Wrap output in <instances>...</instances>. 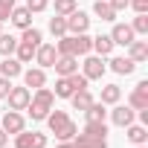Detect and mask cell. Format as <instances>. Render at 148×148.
Instances as JSON below:
<instances>
[{
  "mask_svg": "<svg viewBox=\"0 0 148 148\" xmlns=\"http://www.w3.org/2000/svg\"><path fill=\"white\" fill-rule=\"evenodd\" d=\"M44 122H47L49 134H55V139H58V142H61V139H73V136L79 134V125L70 119V113H67V110H55V108H52V110L47 113V119H44Z\"/></svg>",
  "mask_w": 148,
  "mask_h": 148,
  "instance_id": "6da1fadb",
  "label": "cell"
},
{
  "mask_svg": "<svg viewBox=\"0 0 148 148\" xmlns=\"http://www.w3.org/2000/svg\"><path fill=\"white\" fill-rule=\"evenodd\" d=\"M9 21H12V26H18V29L23 32V29H29V26H32V12H29L26 6H15V9H12V15H9Z\"/></svg>",
  "mask_w": 148,
  "mask_h": 148,
  "instance_id": "ffe728a7",
  "label": "cell"
},
{
  "mask_svg": "<svg viewBox=\"0 0 148 148\" xmlns=\"http://www.w3.org/2000/svg\"><path fill=\"white\" fill-rule=\"evenodd\" d=\"M21 41H23V44H32V47L38 49V47L44 44V32H41V29H35V26H29V29H23Z\"/></svg>",
  "mask_w": 148,
  "mask_h": 148,
  "instance_id": "83f0119b",
  "label": "cell"
},
{
  "mask_svg": "<svg viewBox=\"0 0 148 148\" xmlns=\"http://www.w3.org/2000/svg\"><path fill=\"white\" fill-rule=\"evenodd\" d=\"M131 29H134V35H139V38H145V35H148V12H142V15H136V18L131 21Z\"/></svg>",
  "mask_w": 148,
  "mask_h": 148,
  "instance_id": "f546056e",
  "label": "cell"
},
{
  "mask_svg": "<svg viewBox=\"0 0 148 148\" xmlns=\"http://www.w3.org/2000/svg\"><path fill=\"white\" fill-rule=\"evenodd\" d=\"M47 6H49V0H26V9H29L32 15H38V12H47Z\"/></svg>",
  "mask_w": 148,
  "mask_h": 148,
  "instance_id": "e575fe53",
  "label": "cell"
},
{
  "mask_svg": "<svg viewBox=\"0 0 148 148\" xmlns=\"http://www.w3.org/2000/svg\"><path fill=\"white\" fill-rule=\"evenodd\" d=\"M0 32H3V23H0Z\"/></svg>",
  "mask_w": 148,
  "mask_h": 148,
  "instance_id": "b9f144b4",
  "label": "cell"
},
{
  "mask_svg": "<svg viewBox=\"0 0 148 148\" xmlns=\"http://www.w3.org/2000/svg\"><path fill=\"white\" fill-rule=\"evenodd\" d=\"M82 73H84V79H87V82H99L105 73H108V64H105L102 55L87 52V55H84V64H82Z\"/></svg>",
  "mask_w": 148,
  "mask_h": 148,
  "instance_id": "277c9868",
  "label": "cell"
},
{
  "mask_svg": "<svg viewBox=\"0 0 148 148\" xmlns=\"http://www.w3.org/2000/svg\"><path fill=\"white\" fill-rule=\"evenodd\" d=\"M93 47V38L87 32L82 35H64V38H55V49L58 55H76V58H84Z\"/></svg>",
  "mask_w": 148,
  "mask_h": 148,
  "instance_id": "7a4b0ae2",
  "label": "cell"
},
{
  "mask_svg": "<svg viewBox=\"0 0 148 148\" xmlns=\"http://www.w3.org/2000/svg\"><path fill=\"white\" fill-rule=\"evenodd\" d=\"M55 99H70L73 93H76V87H73V82H70V76H58V82H55Z\"/></svg>",
  "mask_w": 148,
  "mask_h": 148,
  "instance_id": "d4e9b609",
  "label": "cell"
},
{
  "mask_svg": "<svg viewBox=\"0 0 148 148\" xmlns=\"http://www.w3.org/2000/svg\"><path fill=\"white\" fill-rule=\"evenodd\" d=\"M3 145H9V134H6L3 128H0V148H3Z\"/></svg>",
  "mask_w": 148,
  "mask_h": 148,
  "instance_id": "f35d334b",
  "label": "cell"
},
{
  "mask_svg": "<svg viewBox=\"0 0 148 148\" xmlns=\"http://www.w3.org/2000/svg\"><path fill=\"white\" fill-rule=\"evenodd\" d=\"M55 58H58V49H55V44H41L38 49H35V64L38 67H44V70H49L52 64H55Z\"/></svg>",
  "mask_w": 148,
  "mask_h": 148,
  "instance_id": "7c38bea8",
  "label": "cell"
},
{
  "mask_svg": "<svg viewBox=\"0 0 148 148\" xmlns=\"http://www.w3.org/2000/svg\"><path fill=\"white\" fill-rule=\"evenodd\" d=\"M125 49H128V58H131L134 64H145V61H148V41H136V38H134Z\"/></svg>",
  "mask_w": 148,
  "mask_h": 148,
  "instance_id": "e0dca14e",
  "label": "cell"
},
{
  "mask_svg": "<svg viewBox=\"0 0 148 148\" xmlns=\"http://www.w3.org/2000/svg\"><path fill=\"white\" fill-rule=\"evenodd\" d=\"M108 67L116 73V76H131V73L136 70V64H134L128 55H113V58L108 61Z\"/></svg>",
  "mask_w": 148,
  "mask_h": 148,
  "instance_id": "d6986e66",
  "label": "cell"
},
{
  "mask_svg": "<svg viewBox=\"0 0 148 148\" xmlns=\"http://www.w3.org/2000/svg\"><path fill=\"white\" fill-rule=\"evenodd\" d=\"M55 148H76V145H73V139H61Z\"/></svg>",
  "mask_w": 148,
  "mask_h": 148,
  "instance_id": "ab89813d",
  "label": "cell"
},
{
  "mask_svg": "<svg viewBox=\"0 0 148 148\" xmlns=\"http://www.w3.org/2000/svg\"><path fill=\"white\" fill-rule=\"evenodd\" d=\"M52 70H55V76H73V73H79V58L76 55H58Z\"/></svg>",
  "mask_w": 148,
  "mask_h": 148,
  "instance_id": "9a60e30c",
  "label": "cell"
},
{
  "mask_svg": "<svg viewBox=\"0 0 148 148\" xmlns=\"http://www.w3.org/2000/svg\"><path fill=\"white\" fill-rule=\"evenodd\" d=\"M15 6H18V0H0V23L9 21V15H12Z\"/></svg>",
  "mask_w": 148,
  "mask_h": 148,
  "instance_id": "836d02e7",
  "label": "cell"
},
{
  "mask_svg": "<svg viewBox=\"0 0 148 148\" xmlns=\"http://www.w3.org/2000/svg\"><path fill=\"white\" fill-rule=\"evenodd\" d=\"M113 110H108L110 113V122L116 125V128H128L131 122H136V110L131 108V105H122V102H116V105H110Z\"/></svg>",
  "mask_w": 148,
  "mask_h": 148,
  "instance_id": "8992f818",
  "label": "cell"
},
{
  "mask_svg": "<svg viewBox=\"0 0 148 148\" xmlns=\"http://www.w3.org/2000/svg\"><path fill=\"white\" fill-rule=\"evenodd\" d=\"M3 148H9V145H3Z\"/></svg>",
  "mask_w": 148,
  "mask_h": 148,
  "instance_id": "7bdbcfd3",
  "label": "cell"
},
{
  "mask_svg": "<svg viewBox=\"0 0 148 148\" xmlns=\"http://www.w3.org/2000/svg\"><path fill=\"white\" fill-rule=\"evenodd\" d=\"M21 76H23V87H29V90H38V87L47 84V70L44 67H29Z\"/></svg>",
  "mask_w": 148,
  "mask_h": 148,
  "instance_id": "4fadbf2b",
  "label": "cell"
},
{
  "mask_svg": "<svg viewBox=\"0 0 148 148\" xmlns=\"http://www.w3.org/2000/svg\"><path fill=\"white\" fill-rule=\"evenodd\" d=\"M15 47H18V38L15 35H6V32H0V55H15Z\"/></svg>",
  "mask_w": 148,
  "mask_h": 148,
  "instance_id": "f1b7e54d",
  "label": "cell"
},
{
  "mask_svg": "<svg viewBox=\"0 0 148 148\" xmlns=\"http://www.w3.org/2000/svg\"><path fill=\"white\" fill-rule=\"evenodd\" d=\"M93 15L102 18V21H108V23L116 21V12H113V6L108 3V0H96V3H93Z\"/></svg>",
  "mask_w": 148,
  "mask_h": 148,
  "instance_id": "cb8c5ba5",
  "label": "cell"
},
{
  "mask_svg": "<svg viewBox=\"0 0 148 148\" xmlns=\"http://www.w3.org/2000/svg\"><path fill=\"white\" fill-rule=\"evenodd\" d=\"M108 3H110V6H113V12L119 15V12H125V9H128V3H131V0H108Z\"/></svg>",
  "mask_w": 148,
  "mask_h": 148,
  "instance_id": "8d00e7d4",
  "label": "cell"
},
{
  "mask_svg": "<svg viewBox=\"0 0 148 148\" xmlns=\"http://www.w3.org/2000/svg\"><path fill=\"white\" fill-rule=\"evenodd\" d=\"M15 58H18L21 64H32V58H35V47H32V44H23V41L18 38V47H15Z\"/></svg>",
  "mask_w": 148,
  "mask_h": 148,
  "instance_id": "4316f807",
  "label": "cell"
},
{
  "mask_svg": "<svg viewBox=\"0 0 148 148\" xmlns=\"http://www.w3.org/2000/svg\"><path fill=\"white\" fill-rule=\"evenodd\" d=\"M0 128H3L9 136H15V134H21L26 128V116L21 110H6L3 116H0Z\"/></svg>",
  "mask_w": 148,
  "mask_h": 148,
  "instance_id": "52a82bcc",
  "label": "cell"
},
{
  "mask_svg": "<svg viewBox=\"0 0 148 148\" xmlns=\"http://www.w3.org/2000/svg\"><path fill=\"white\" fill-rule=\"evenodd\" d=\"M125 136H128L131 145H148V128L139 125V122H131V125L125 128Z\"/></svg>",
  "mask_w": 148,
  "mask_h": 148,
  "instance_id": "ac0fdd59",
  "label": "cell"
},
{
  "mask_svg": "<svg viewBox=\"0 0 148 148\" xmlns=\"http://www.w3.org/2000/svg\"><path fill=\"white\" fill-rule=\"evenodd\" d=\"M84 113V122H105L108 119V110H105V105L102 102H93L87 110H82Z\"/></svg>",
  "mask_w": 148,
  "mask_h": 148,
  "instance_id": "484cf974",
  "label": "cell"
},
{
  "mask_svg": "<svg viewBox=\"0 0 148 148\" xmlns=\"http://www.w3.org/2000/svg\"><path fill=\"white\" fill-rule=\"evenodd\" d=\"M128 105H131L134 110H145V108H148V79H142V82L128 93Z\"/></svg>",
  "mask_w": 148,
  "mask_h": 148,
  "instance_id": "8fae6325",
  "label": "cell"
},
{
  "mask_svg": "<svg viewBox=\"0 0 148 148\" xmlns=\"http://www.w3.org/2000/svg\"><path fill=\"white\" fill-rule=\"evenodd\" d=\"M73 9H79V3H76V0H55V15L67 18Z\"/></svg>",
  "mask_w": 148,
  "mask_h": 148,
  "instance_id": "1f68e13d",
  "label": "cell"
},
{
  "mask_svg": "<svg viewBox=\"0 0 148 148\" xmlns=\"http://www.w3.org/2000/svg\"><path fill=\"white\" fill-rule=\"evenodd\" d=\"M90 52L93 55H102V58H110L113 55V41H110V35H96L93 38V47H90Z\"/></svg>",
  "mask_w": 148,
  "mask_h": 148,
  "instance_id": "44dd1931",
  "label": "cell"
},
{
  "mask_svg": "<svg viewBox=\"0 0 148 148\" xmlns=\"http://www.w3.org/2000/svg\"><path fill=\"white\" fill-rule=\"evenodd\" d=\"M9 87H12V82H9V79H3V76H0V99H6V93H9Z\"/></svg>",
  "mask_w": 148,
  "mask_h": 148,
  "instance_id": "74e56055",
  "label": "cell"
},
{
  "mask_svg": "<svg viewBox=\"0 0 148 148\" xmlns=\"http://www.w3.org/2000/svg\"><path fill=\"white\" fill-rule=\"evenodd\" d=\"M73 145L76 148H108V136H93V134L79 131L76 136H73Z\"/></svg>",
  "mask_w": 148,
  "mask_h": 148,
  "instance_id": "5bb4252c",
  "label": "cell"
},
{
  "mask_svg": "<svg viewBox=\"0 0 148 148\" xmlns=\"http://www.w3.org/2000/svg\"><path fill=\"white\" fill-rule=\"evenodd\" d=\"M134 148H148V145H134Z\"/></svg>",
  "mask_w": 148,
  "mask_h": 148,
  "instance_id": "60d3db41",
  "label": "cell"
},
{
  "mask_svg": "<svg viewBox=\"0 0 148 148\" xmlns=\"http://www.w3.org/2000/svg\"><path fill=\"white\" fill-rule=\"evenodd\" d=\"M21 73H23V64H21L15 55H6L3 61H0V76H3V79H9V82H12V79H18V76H21Z\"/></svg>",
  "mask_w": 148,
  "mask_h": 148,
  "instance_id": "2e32d148",
  "label": "cell"
},
{
  "mask_svg": "<svg viewBox=\"0 0 148 148\" xmlns=\"http://www.w3.org/2000/svg\"><path fill=\"white\" fill-rule=\"evenodd\" d=\"M49 32H52V38H64L67 35V18H61V15L49 18Z\"/></svg>",
  "mask_w": 148,
  "mask_h": 148,
  "instance_id": "4dcf8cb0",
  "label": "cell"
},
{
  "mask_svg": "<svg viewBox=\"0 0 148 148\" xmlns=\"http://www.w3.org/2000/svg\"><path fill=\"white\" fill-rule=\"evenodd\" d=\"M29 99H32V90L29 87H9V93H6L9 110H26Z\"/></svg>",
  "mask_w": 148,
  "mask_h": 148,
  "instance_id": "9c48e42d",
  "label": "cell"
},
{
  "mask_svg": "<svg viewBox=\"0 0 148 148\" xmlns=\"http://www.w3.org/2000/svg\"><path fill=\"white\" fill-rule=\"evenodd\" d=\"M136 15H142V12H148V0H131V3H128Z\"/></svg>",
  "mask_w": 148,
  "mask_h": 148,
  "instance_id": "d590c367",
  "label": "cell"
},
{
  "mask_svg": "<svg viewBox=\"0 0 148 148\" xmlns=\"http://www.w3.org/2000/svg\"><path fill=\"white\" fill-rule=\"evenodd\" d=\"M47 142H49V136L47 134H41V131H21V134H15V145L12 148H47Z\"/></svg>",
  "mask_w": 148,
  "mask_h": 148,
  "instance_id": "5b68a950",
  "label": "cell"
},
{
  "mask_svg": "<svg viewBox=\"0 0 148 148\" xmlns=\"http://www.w3.org/2000/svg\"><path fill=\"white\" fill-rule=\"evenodd\" d=\"M55 108V93L44 84V87H38L35 93H32V99H29V105H26V110H29V116H32V122H44L47 119V113Z\"/></svg>",
  "mask_w": 148,
  "mask_h": 148,
  "instance_id": "3957f363",
  "label": "cell"
},
{
  "mask_svg": "<svg viewBox=\"0 0 148 148\" xmlns=\"http://www.w3.org/2000/svg\"><path fill=\"white\" fill-rule=\"evenodd\" d=\"M70 102H73V110H87L96 99H93V93H90V87H87V90H76V93L70 96Z\"/></svg>",
  "mask_w": 148,
  "mask_h": 148,
  "instance_id": "7402d4cb",
  "label": "cell"
},
{
  "mask_svg": "<svg viewBox=\"0 0 148 148\" xmlns=\"http://www.w3.org/2000/svg\"><path fill=\"white\" fill-rule=\"evenodd\" d=\"M110 41H113V47H128L136 35H134V29H131V23H116L113 21V26H110Z\"/></svg>",
  "mask_w": 148,
  "mask_h": 148,
  "instance_id": "30bf717a",
  "label": "cell"
},
{
  "mask_svg": "<svg viewBox=\"0 0 148 148\" xmlns=\"http://www.w3.org/2000/svg\"><path fill=\"white\" fill-rule=\"evenodd\" d=\"M99 102L108 108V105H116V102H122V87L119 84H105L102 87V96H99Z\"/></svg>",
  "mask_w": 148,
  "mask_h": 148,
  "instance_id": "603a6c76",
  "label": "cell"
},
{
  "mask_svg": "<svg viewBox=\"0 0 148 148\" xmlns=\"http://www.w3.org/2000/svg\"><path fill=\"white\" fill-rule=\"evenodd\" d=\"M90 29V15L82 12V9H73L67 15V35H82Z\"/></svg>",
  "mask_w": 148,
  "mask_h": 148,
  "instance_id": "ba28073f",
  "label": "cell"
},
{
  "mask_svg": "<svg viewBox=\"0 0 148 148\" xmlns=\"http://www.w3.org/2000/svg\"><path fill=\"white\" fill-rule=\"evenodd\" d=\"M82 131L84 134H93V136H108V125L105 122H84Z\"/></svg>",
  "mask_w": 148,
  "mask_h": 148,
  "instance_id": "d6a6232c",
  "label": "cell"
}]
</instances>
